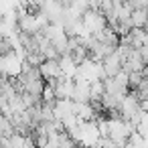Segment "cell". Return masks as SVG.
Returning <instances> with one entry per match:
<instances>
[{"instance_id":"1","label":"cell","mask_w":148,"mask_h":148,"mask_svg":"<svg viewBox=\"0 0 148 148\" xmlns=\"http://www.w3.org/2000/svg\"><path fill=\"white\" fill-rule=\"evenodd\" d=\"M23 63H25V57L18 55L16 51H10L6 55H0V73L4 77H18L21 71H23Z\"/></svg>"},{"instance_id":"3","label":"cell","mask_w":148,"mask_h":148,"mask_svg":"<svg viewBox=\"0 0 148 148\" xmlns=\"http://www.w3.org/2000/svg\"><path fill=\"white\" fill-rule=\"evenodd\" d=\"M41 75H43V79H45L47 83H51V81L63 77V71H61V63H59V59H45L43 65H41Z\"/></svg>"},{"instance_id":"5","label":"cell","mask_w":148,"mask_h":148,"mask_svg":"<svg viewBox=\"0 0 148 148\" xmlns=\"http://www.w3.org/2000/svg\"><path fill=\"white\" fill-rule=\"evenodd\" d=\"M130 21L134 29H144L148 25V8H134Z\"/></svg>"},{"instance_id":"2","label":"cell","mask_w":148,"mask_h":148,"mask_svg":"<svg viewBox=\"0 0 148 148\" xmlns=\"http://www.w3.org/2000/svg\"><path fill=\"white\" fill-rule=\"evenodd\" d=\"M81 23H83V27L87 29L89 35H99V33H103V31L110 27L106 14H103L101 10H93V8H89V10L81 16Z\"/></svg>"},{"instance_id":"4","label":"cell","mask_w":148,"mask_h":148,"mask_svg":"<svg viewBox=\"0 0 148 148\" xmlns=\"http://www.w3.org/2000/svg\"><path fill=\"white\" fill-rule=\"evenodd\" d=\"M101 65H103L106 79H112V77H116V75H120V73L124 71V63H122V59H120L116 53L110 55V57H106V59L101 61Z\"/></svg>"}]
</instances>
